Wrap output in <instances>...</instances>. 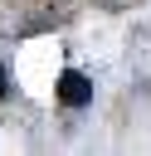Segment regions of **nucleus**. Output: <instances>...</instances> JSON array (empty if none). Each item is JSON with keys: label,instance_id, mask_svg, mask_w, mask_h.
<instances>
[{"label": "nucleus", "instance_id": "2", "mask_svg": "<svg viewBox=\"0 0 151 156\" xmlns=\"http://www.w3.org/2000/svg\"><path fill=\"white\" fill-rule=\"evenodd\" d=\"M97 5H107V10H122V5H132V0H97Z\"/></svg>", "mask_w": 151, "mask_h": 156}, {"label": "nucleus", "instance_id": "1", "mask_svg": "<svg viewBox=\"0 0 151 156\" xmlns=\"http://www.w3.org/2000/svg\"><path fill=\"white\" fill-rule=\"evenodd\" d=\"M58 102H63V107H73V112H78V107H88V102H93V83H88L78 68H68V73L58 78Z\"/></svg>", "mask_w": 151, "mask_h": 156}, {"label": "nucleus", "instance_id": "3", "mask_svg": "<svg viewBox=\"0 0 151 156\" xmlns=\"http://www.w3.org/2000/svg\"><path fill=\"white\" fill-rule=\"evenodd\" d=\"M5 93H10V78H5V68H0V98H5Z\"/></svg>", "mask_w": 151, "mask_h": 156}]
</instances>
